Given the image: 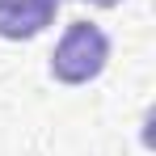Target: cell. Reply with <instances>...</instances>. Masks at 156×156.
<instances>
[{"label": "cell", "instance_id": "7a4b0ae2", "mask_svg": "<svg viewBox=\"0 0 156 156\" xmlns=\"http://www.w3.org/2000/svg\"><path fill=\"white\" fill-rule=\"evenodd\" d=\"M59 0H0V38L4 42H30L47 26H55Z\"/></svg>", "mask_w": 156, "mask_h": 156}, {"label": "cell", "instance_id": "6da1fadb", "mask_svg": "<svg viewBox=\"0 0 156 156\" xmlns=\"http://www.w3.org/2000/svg\"><path fill=\"white\" fill-rule=\"evenodd\" d=\"M110 63V34L93 21H68V30L59 34L51 51V80L80 89V84H93Z\"/></svg>", "mask_w": 156, "mask_h": 156}, {"label": "cell", "instance_id": "3957f363", "mask_svg": "<svg viewBox=\"0 0 156 156\" xmlns=\"http://www.w3.org/2000/svg\"><path fill=\"white\" fill-rule=\"evenodd\" d=\"M84 4H93V9H118L122 0H84Z\"/></svg>", "mask_w": 156, "mask_h": 156}]
</instances>
